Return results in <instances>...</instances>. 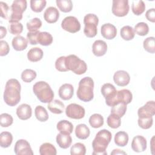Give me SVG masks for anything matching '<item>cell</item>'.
<instances>
[{
	"mask_svg": "<svg viewBox=\"0 0 155 155\" xmlns=\"http://www.w3.org/2000/svg\"><path fill=\"white\" fill-rule=\"evenodd\" d=\"M56 140L58 145L63 149L68 148L71 145L72 142V139L70 134L61 133L57 135Z\"/></svg>",
	"mask_w": 155,
	"mask_h": 155,
	"instance_id": "obj_22",
	"label": "cell"
},
{
	"mask_svg": "<svg viewBox=\"0 0 155 155\" xmlns=\"http://www.w3.org/2000/svg\"><path fill=\"white\" fill-rule=\"evenodd\" d=\"M0 9H1V16L5 19H9L10 15V8L8 4L2 1L0 2Z\"/></svg>",
	"mask_w": 155,
	"mask_h": 155,
	"instance_id": "obj_49",
	"label": "cell"
},
{
	"mask_svg": "<svg viewBox=\"0 0 155 155\" xmlns=\"http://www.w3.org/2000/svg\"><path fill=\"white\" fill-rule=\"evenodd\" d=\"M115 155V154H127V153L119 149H114L113 150V151L111 153V155Z\"/></svg>",
	"mask_w": 155,
	"mask_h": 155,
	"instance_id": "obj_53",
	"label": "cell"
},
{
	"mask_svg": "<svg viewBox=\"0 0 155 155\" xmlns=\"http://www.w3.org/2000/svg\"><path fill=\"white\" fill-rule=\"evenodd\" d=\"M139 117L153 116L155 114V102L154 101H148L143 106L138 109Z\"/></svg>",
	"mask_w": 155,
	"mask_h": 155,
	"instance_id": "obj_16",
	"label": "cell"
},
{
	"mask_svg": "<svg viewBox=\"0 0 155 155\" xmlns=\"http://www.w3.org/2000/svg\"><path fill=\"white\" fill-rule=\"evenodd\" d=\"M39 153L41 155H56V149L54 145L50 143H44L39 147Z\"/></svg>",
	"mask_w": 155,
	"mask_h": 155,
	"instance_id": "obj_29",
	"label": "cell"
},
{
	"mask_svg": "<svg viewBox=\"0 0 155 155\" xmlns=\"http://www.w3.org/2000/svg\"><path fill=\"white\" fill-rule=\"evenodd\" d=\"M113 80L115 84L120 87L127 85L130 81L129 74L124 70H118L113 75Z\"/></svg>",
	"mask_w": 155,
	"mask_h": 155,
	"instance_id": "obj_14",
	"label": "cell"
},
{
	"mask_svg": "<svg viewBox=\"0 0 155 155\" xmlns=\"http://www.w3.org/2000/svg\"><path fill=\"white\" fill-rule=\"evenodd\" d=\"M90 131L89 128L84 124H79L75 129L76 136L80 139H86L90 136Z\"/></svg>",
	"mask_w": 155,
	"mask_h": 155,
	"instance_id": "obj_26",
	"label": "cell"
},
{
	"mask_svg": "<svg viewBox=\"0 0 155 155\" xmlns=\"http://www.w3.org/2000/svg\"><path fill=\"white\" fill-rule=\"evenodd\" d=\"M43 51L39 47L31 48L27 53V58L31 62H38L43 57Z\"/></svg>",
	"mask_w": 155,
	"mask_h": 155,
	"instance_id": "obj_25",
	"label": "cell"
},
{
	"mask_svg": "<svg viewBox=\"0 0 155 155\" xmlns=\"http://www.w3.org/2000/svg\"><path fill=\"white\" fill-rule=\"evenodd\" d=\"M16 114L21 120H27L31 117L32 110L31 107L27 104L20 105L16 109Z\"/></svg>",
	"mask_w": 155,
	"mask_h": 155,
	"instance_id": "obj_20",
	"label": "cell"
},
{
	"mask_svg": "<svg viewBox=\"0 0 155 155\" xmlns=\"http://www.w3.org/2000/svg\"><path fill=\"white\" fill-rule=\"evenodd\" d=\"M59 18V12L54 7H48L44 13V18L46 22L49 24H53L58 20Z\"/></svg>",
	"mask_w": 155,
	"mask_h": 155,
	"instance_id": "obj_19",
	"label": "cell"
},
{
	"mask_svg": "<svg viewBox=\"0 0 155 155\" xmlns=\"http://www.w3.org/2000/svg\"><path fill=\"white\" fill-rule=\"evenodd\" d=\"M27 1L25 0H15L10 7V15L8 19L9 23L18 22L22 18L23 12L27 8Z\"/></svg>",
	"mask_w": 155,
	"mask_h": 155,
	"instance_id": "obj_6",
	"label": "cell"
},
{
	"mask_svg": "<svg viewBox=\"0 0 155 155\" xmlns=\"http://www.w3.org/2000/svg\"><path fill=\"white\" fill-rule=\"evenodd\" d=\"M13 141V136L11 133L3 131L0 134V145L2 148H8Z\"/></svg>",
	"mask_w": 155,
	"mask_h": 155,
	"instance_id": "obj_32",
	"label": "cell"
},
{
	"mask_svg": "<svg viewBox=\"0 0 155 155\" xmlns=\"http://www.w3.org/2000/svg\"><path fill=\"white\" fill-rule=\"evenodd\" d=\"M131 148L137 153L144 151L147 149V140L142 136H136L133 137L131 142Z\"/></svg>",
	"mask_w": 155,
	"mask_h": 155,
	"instance_id": "obj_15",
	"label": "cell"
},
{
	"mask_svg": "<svg viewBox=\"0 0 155 155\" xmlns=\"http://www.w3.org/2000/svg\"><path fill=\"white\" fill-rule=\"evenodd\" d=\"M99 22L98 17L92 13L86 15L84 18V23L85 27L84 29V33L85 35L88 38L94 37L97 33V26Z\"/></svg>",
	"mask_w": 155,
	"mask_h": 155,
	"instance_id": "obj_7",
	"label": "cell"
},
{
	"mask_svg": "<svg viewBox=\"0 0 155 155\" xmlns=\"http://www.w3.org/2000/svg\"><path fill=\"white\" fill-rule=\"evenodd\" d=\"M10 51V47L8 43L3 40L0 41V56H4L7 55Z\"/></svg>",
	"mask_w": 155,
	"mask_h": 155,
	"instance_id": "obj_51",
	"label": "cell"
},
{
	"mask_svg": "<svg viewBox=\"0 0 155 155\" xmlns=\"http://www.w3.org/2000/svg\"><path fill=\"white\" fill-rule=\"evenodd\" d=\"M89 124L93 128H100L104 125V117L100 114H93L89 118Z\"/></svg>",
	"mask_w": 155,
	"mask_h": 155,
	"instance_id": "obj_33",
	"label": "cell"
},
{
	"mask_svg": "<svg viewBox=\"0 0 155 155\" xmlns=\"http://www.w3.org/2000/svg\"><path fill=\"white\" fill-rule=\"evenodd\" d=\"M114 142L116 145L125 147L128 142V135L125 131H119L114 136Z\"/></svg>",
	"mask_w": 155,
	"mask_h": 155,
	"instance_id": "obj_30",
	"label": "cell"
},
{
	"mask_svg": "<svg viewBox=\"0 0 155 155\" xmlns=\"http://www.w3.org/2000/svg\"><path fill=\"white\" fill-rule=\"evenodd\" d=\"M111 107V113L116 114L120 117H122L127 111V105L123 103L117 104Z\"/></svg>",
	"mask_w": 155,
	"mask_h": 155,
	"instance_id": "obj_41",
	"label": "cell"
},
{
	"mask_svg": "<svg viewBox=\"0 0 155 155\" xmlns=\"http://www.w3.org/2000/svg\"><path fill=\"white\" fill-rule=\"evenodd\" d=\"M130 7L128 0H113L112 13L116 16L123 17L129 12Z\"/></svg>",
	"mask_w": 155,
	"mask_h": 155,
	"instance_id": "obj_9",
	"label": "cell"
},
{
	"mask_svg": "<svg viewBox=\"0 0 155 155\" xmlns=\"http://www.w3.org/2000/svg\"><path fill=\"white\" fill-rule=\"evenodd\" d=\"M46 4L47 2L45 0H31L30 8L33 12L39 13L45 8Z\"/></svg>",
	"mask_w": 155,
	"mask_h": 155,
	"instance_id": "obj_39",
	"label": "cell"
},
{
	"mask_svg": "<svg viewBox=\"0 0 155 155\" xmlns=\"http://www.w3.org/2000/svg\"><path fill=\"white\" fill-rule=\"evenodd\" d=\"M55 68L57 70L61 72L68 71L65 62V56H61L58 58L55 62Z\"/></svg>",
	"mask_w": 155,
	"mask_h": 155,
	"instance_id": "obj_48",
	"label": "cell"
},
{
	"mask_svg": "<svg viewBox=\"0 0 155 155\" xmlns=\"http://www.w3.org/2000/svg\"><path fill=\"white\" fill-rule=\"evenodd\" d=\"M85 153L86 148L82 143H76L71 147L70 154L71 155H85Z\"/></svg>",
	"mask_w": 155,
	"mask_h": 155,
	"instance_id": "obj_42",
	"label": "cell"
},
{
	"mask_svg": "<svg viewBox=\"0 0 155 155\" xmlns=\"http://www.w3.org/2000/svg\"><path fill=\"white\" fill-rule=\"evenodd\" d=\"M143 46L147 52L150 53H154L155 52V42L154 37H148L143 42Z\"/></svg>",
	"mask_w": 155,
	"mask_h": 155,
	"instance_id": "obj_44",
	"label": "cell"
},
{
	"mask_svg": "<svg viewBox=\"0 0 155 155\" xmlns=\"http://www.w3.org/2000/svg\"><path fill=\"white\" fill-rule=\"evenodd\" d=\"M119 116L116 114L111 113L107 117V124L111 128H117L120 126L121 120Z\"/></svg>",
	"mask_w": 155,
	"mask_h": 155,
	"instance_id": "obj_37",
	"label": "cell"
},
{
	"mask_svg": "<svg viewBox=\"0 0 155 155\" xmlns=\"http://www.w3.org/2000/svg\"><path fill=\"white\" fill-rule=\"evenodd\" d=\"M107 51V45L106 42L102 40H96L92 45L93 53L97 56H104Z\"/></svg>",
	"mask_w": 155,
	"mask_h": 155,
	"instance_id": "obj_21",
	"label": "cell"
},
{
	"mask_svg": "<svg viewBox=\"0 0 155 155\" xmlns=\"http://www.w3.org/2000/svg\"><path fill=\"white\" fill-rule=\"evenodd\" d=\"M94 81L90 77H85L79 82L77 96L82 101L89 102L93 99Z\"/></svg>",
	"mask_w": 155,
	"mask_h": 155,
	"instance_id": "obj_3",
	"label": "cell"
},
{
	"mask_svg": "<svg viewBox=\"0 0 155 155\" xmlns=\"http://www.w3.org/2000/svg\"><path fill=\"white\" fill-rule=\"evenodd\" d=\"M42 26V21L38 18H34L27 23V28L30 32L38 31Z\"/></svg>",
	"mask_w": 155,
	"mask_h": 155,
	"instance_id": "obj_38",
	"label": "cell"
},
{
	"mask_svg": "<svg viewBox=\"0 0 155 155\" xmlns=\"http://www.w3.org/2000/svg\"><path fill=\"white\" fill-rule=\"evenodd\" d=\"M12 44L15 50L22 51L27 47L28 41L22 36H17L13 38Z\"/></svg>",
	"mask_w": 155,
	"mask_h": 155,
	"instance_id": "obj_23",
	"label": "cell"
},
{
	"mask_svg": "<svg viewBox=\"0 0 155 155\" xmlns=\"http://www.w3.org/2000/svg\"><path fill=\"white\" fill-rule=\"evenodd\" d=\"M131 10L134 15L137 16L140 15L145 10V4L142 0L133 1L132 2Z\"/></svg>",
	"mask_w": 155,
	"mask_h": 155,
	"instance_id": "obj_35",
	"label": "cell"
},
{
	"mask_svg": "<svg viewBox=\"0 0 155 155\" xmlns=\"http://www.w3.org/2000/svg\"><path fill=\"white\" fill-rule=\"evenodd\" d=\"M36 77V73L31 69H25L21 73V79L25 82H30Z\"/></svg>",
	"mask_w": 155,
	"mask_h": 155,
	"instance_id": "obj_45",
	"label": "cell"
},
{
	"mask_svg": "<svg viewBox=\"0 0 155 155\" xmlns=\"http://www.w3.org/2000/svg\"><path fill=\"white\" fill-rule=\"evenodd\" d=\"M133 99V95L131 92L127 89H123L119 91H117L116 94L110 104V107H113L114 105L119 103H123L124 104H130Z\"/></svg>",
	"mask_w": 155,
	"mask_h": 155,
	"instance_id": "obj_11",
	"label": "cell"
},
{
	"mask_svg": "<svg viewBox=\"0 0 155 155\" xmlns=\"http://www.w3.org/2000/svg\"><path fill=\"white\" fill-rule=\"evenodd\" d=\"M9 32L14 35L21 34L23 31V25L20 22H12L10 23L8 25Z\"/></svg>",
	"mask_w": 155,
	"mask_h": 155,
	"instance_id": "obj_46",
	"label": "cell"
},
{
	"mask_svg": "<svg viewBox=\"0 0 155 155\" xmlns=\"http://www.w3.org/2000/svg\"><path fill=\"white\" fill-rule=\"evenodd\" d=\"M101 91L105 99L106 104L109 106L117 93L115 87L111 84L106 83L102 86Z\"/></svg>",
	"mask_w": 155,
	"mask_h": 155,
	"instance_id": "obj_13",
	"label": "cell"
},
{
	"mask_svg": "<svg viewBox=\"0 0 155 155\" xmlns=\"http://www.w3.org/2000/svg\"><path fill=\"white\" fill-rule=\"evenodd\" d=\"M112 138L111 133L110 131L103 129L96 134L92 142L93 155H107L106 149Z\"/></svg>",
	"mask_w": 155,
	"mask_h": 155,
	"instance_id": "obj_2",
	"label": "cell"
},
{
	"mask_svg": "<svg viewBox=\"0 0 155 155\" xmlns=\"http://www.w3.org/2000/svg\"><path fill=\"white\" fill-rule=\"evenodd\" d=\"M35 114L36 119L40 122H45L48 119V114L46 109L41 105H38L35 108Z\"/></svg>",
	"mask_w": 155,
	"mask_h": 155,
	"instance_id": "obj_34",
	"label": "cell"
},
{
	"mask_svg": "<svg viewBox=\"0 0 155 155\" xmlns=\"http://www.w3.org/2000/svg\"><path fill=\"white\" fill-rule=\"evenodd\" d=\"M138 125L142 129H148L151 127L153 119L152 116H142L139 117L138 119Z\"/></svg>",
	"mask_w": 155,
	"mask_h": 155,
	"instance_id": "obj_40",
	"label": "cell"
},
{
	"mask_svg": "<svg viewBox=\"0 0 155 155\" xmlns=\"http://www.w3.org/2000/svg\"><path fill=\"white\" fill-rule=\"evenodd\" d=\"M33 91L38 99L42 103H50L54 97V93L50 85L45 81H38L33 86Z\"/></svg>",
	"mask_w": 155,
	"mask_h": 155,
	"instance_id": "obj_4",
	"label": "cell"
},
{
	"mask_svg": "<svg viewBox=\"0 0 155 155\" xmlns=\"http://www.w3.org/2000/svg\"><path fill=\"white\" fill-rule=\"evenodd\" d=\"M134 30V32L139 36H145L149 31V27L147 23L141 22L135 25Z\"/></svg>",
	"mask_w": 155,
	"mask_h": 155,
	"instance_id": "obj_43",
	"label": "cell"
},
{
	"mask_svg": "<svg viewBox=\"0 0 155 155\" xmlns=\"http://www.w3.org/2000/svg\"><path fill=\"white\" fill-rule=\"evenodd\" d=\"M13 122L12 116L8 113H2L0 116V123L2 127H8L10 126Z\"/></svg>",
	"mask_w": 155,
	"mask_h": 155,
	"instance_id": "obj_47",
	"label": "cell"
},
{
	"mask_svg": "<svg viewBox=\"0 0 155 155\" xmlns=\"http://www.w3.org/2000/svg\"><path fill=\"white\" fill-rule=\"evenodd\" d=\"M21 84L16 79L7 81L4 92V101L7 105L13 107L17 105L21 100Z\"/></svg>",
	"mask_w": 155,
	"mask_h": 155,
	"instance_id": "obj_1",
	"label": "cell"
},
{
	"mask_svg": "<svg viewBox=\"0 0 155 155\" xmlns=\"http://www.w3.org/2000/svg\"><path fill=\"white\" fill-rule=\"evenodd\" d=\"M85 111L83 107L77 104H70L66 107L65 114L67 117L74 119H81L85 116Z\"/></svg>",
	"mask_w": 155,
	"mask_h": 155,
	"instance_id": "obj_10",
	"label": "cell"
},
{
	"mask_svg": "<svg viewBox=\"0 0 155 155\" xmlns=\"http://www.w3.org/2000/svg\"><path fill=\"white\" fill-rule=\"evenodd\" d=\"M56 2L59 9L62 12H70L73 8V3L71 0H56Z\"/></svg>",
	"mask_w": 155,
	"mask_h": 155,
	"instance_id": "obj_36",
	"label": "cell"
},
{
	"mask_svg": "<svg viewBox=\"0 0 155 155\" xmlns=\"http://www.w3.org/2000/svg\"><path fill=\"white\" fill-rule=\"evenodd\" d=\"M56 128L60 133L67 134H70L73 130V124L67 120H61L59 121L57 124Z\"/></svg>",
	"mask_w": 155,
	"mask_h": 155,
	"instance_id": "obj_24",
	"label": "cell"
},
{
	"mask_svg": "<svg viewBox=\"0 0 155 155\" xmlns=\"http://www.w3.org/2000/svg\"><path fill=\"white\" fill-rule=\"evenodd\" d=\"M74 88L70 84H64L62 85L58 90V94L59 97L64 100L67 101L70 99L73 95Z\"/></svg>",
	"mask_w": 155,
	"mask_h": 155,
	"instance_id": "obj_18",
	"label": "cell"
},
{
	"mask_svg": "<svg viewBox=\"0 0 155 155\" xmlns=\"http://www.w3.org/2000/svg\"><path fill=\"white\" fill-rule=\"evenodd\" d=\"M65 62L68 70H71L76 74H82L87 70V65L85 62L74 54L65 56Z\"/></svg>",
	"mask_w": 155,
	"mask_h": 155,
	"instance_id": "obj_5",
	"label": "cell"
},
{
	"mask_svg": "<svg viewBox=\"0 0 155 155\" xmlns=\"http://www.w3.org/2000/svg\"><path fill=\"white\" fill-rule=\"evenodd\" d=\"M0 33H1V39H2L4 36H5L7 34V30L3 26L0 27Z\"/></svg>",
	"mask_w": 155,
	"mask_h": 155,
	"instance_id": "obj_54",
	"label": "cell"
},
{
	"mask_svg": "<svg viewBox=\"0 0 155 155\" xmlns=\"http://www.w3.org/2000/svg\"><path fill=\"white\" fill-rule=\"evenodd\" d=\"M53 42V36L47 31L40 32L38 36V43L43 46L51 45Z\"/></svg>",
	"mask_w": 155,
	"mask_h": 155,
	"instance_id": "obj_28",
	"label": "cell"
},
{
	"mask_svg": "<svg viewBox=\"0 0 155 155\" xmlns=\"http://www.w3.org/2000/svg\"><path fill=\"white\" fill-rule=\"evenodd\" d=\"M47 107L48 110L54 114H61L64 110V104L58 99H54L48 103Z\"/></svg>",
	"mask_w": 155,
	"mask_h": 155,
	"instance_id": "obj_27",
	"label": "cell"
},
{
	"mask_svg": "<svg viewBox=\"0 0 155 155\" xmlns=\"http://www.w3.org/2000/svg\"><path fill=\"white\" fill-rule=\"evenodd\" d=\"M146 18L148 21L154 22H155V9L154 8L148 10L145 13Z\"/></svg>",
	"mask_w": 155,
	"mask_h": 155,
	"instance_id": "obj_52",
	"label": "cell"
},
{
	"mask_svg": "<svg viewBox=\"0 0 155 155\" xmlns=\"http://www.w3.org/2000/svg\"><path fill=\"white\" fill-rule=\"evenodd\" d=\"M120 36L125 41H130L133 39L135 35V32L133 28L130 25L124 26L120 29Z\"/></svg>",
	"mask_w": 155,
	"mask_h": 155,
	"instance_id": "obj_31",
	"label": "cell"
},
{
	"mask_svg": "<svg viewBox=\"0 0 155 155\" xmlns=\"http://www.w3.org/2000/svg\"><path fill=\"white\" fill-rule=\"evenodd\" d=\"M62 28L70 33H74L81 29V24L78 19L73 16L65 17L61 22Z\"/></svg>",
	"mask_w": 155,
	"mask_h": 155,
	"instance_id": "obj_8",
	"label": "cell"
},
{
	"mask_svg": "<svg viewBox=\"0 0 155 155\" xmlns=\"http://www.w3.org/2000/svg\"><path fill=\"white\" fill-rule=\"evenodd\" d=\"M101 32L102 36L107 39H113L117 35V29L116 27L110 24H104L101 26Z\"/></svg>",
	"mask_w": 155,
	"mask_h": 155,
	"instance_id": "obj_17",
	"label": "cell"
},
{
	"mask_svg": "<svg viewBox=\"0 0 155 155\" xmlns=\"http://www.w3.org/2000/svg\"><path fill=\"white\" fill-rule=\"evenodd\" d=\"M14 151L16 155L33 154L30 143L25 139H19L16 142L14 147Z\"/></svg>",
	"mask_w": 155,
	"mask_h": 155,
	"instance_id": "obj_12",
	"label": "cell"
},
{
	"mask_svg": "<svg viewBox=\"0 0 155 155\" xmlns=\"http://www.w3.org/2000/svg\"><path fill=\"white\" fill-rule=\"evenodd\" d=\"M40 31H36L33 32L28 31L27 34V41L31 45H36L38 44V36Z\"/></svg>",
	"mask_w": 155,
	"mask_h": 155,
	"instance_id": "obj_50",
	"label": "cell"
}]
</instances>
